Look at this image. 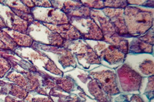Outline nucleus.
I'll use <instances>...</instances> for the list:
<instances>
[{
    "label": "nucleus",
    "mask_w": 154,
    "mask_h": 102,
    "mask_svg": "<svg viewBox=\"0 0 154 102\" xmlns=\"http://www.w3.org/2000/svg\"><path fill=\"white\" fill-rule=\"evenodd\" d=\"M10 91L8 93L12 95L17 97V98L23 99L26 98L27 95H28V92L23 90V89L20 88L19 86H15V85H11L10 84Z\"/></svg>",
    "instance_id": "423d86ee"
},
{
    "label": "nucleus",
    "mask_w": 154,
    "mask_h": 102,
    "mask_svg": "<svg viewBox=\"0 0 154 102\" xmlns=\"http://www.w3.org/2000/svg\"><path fill=\"white\" fill-rule=\"evenodd\" d=\"M10 68H11V66L8 62L5 59L0 57V78H2Z\"/></svg>",
    "instance_id": "0eeeda50"
},
{
    "label": "nucleus",
    "mask_w": 154,
    "mask_h": 102,
    "mask_svg": "<svg viewBox=\"0 0 154 102\" xmlns=\"http://www.w3.org/2000/svg\"><path fill=\"white\" fill-rule=\"evenodd\" d=\"M12 38L14 39H16V43L20 44V45L23 46H30L32 44V39L28 36H23V35L19 34V33H17L16 31L13 32L12 34Z\"/></svg>",
    "instance_id": "20e7f679"
},
{
    "label": "nucleus",
    "mask_w": 154,
    "mask_h": 102,
    "mask_svg": "<svg viewBox=\"0 0 154 102\" xmlns=\"http://www.w3.org/2000/svg\"><path fill=\"white\" fill-rule=\"evenodd\" d=\"M36 102H53L50 98H37L34 99Z\"/></svg>",
    "instance_id": "6e6552de"
},
{
    "label": "nucleus",
    "mask_w": 154,
    "mask_h": 102,
    "mask_svg": "<svg viewBox=\"0 0 154 102\" xmlns=\"http://www.w3.org/2000/svg\"><path fill=\"white\" fill-rule=\"evenodd\" d=\"M95 78L98 80L101 87L106 92L110 94L119 93L117 85L116 83L115 74L110 71H105L100 73L93 74Z\"/></svg>",
    "instance_id": "f257e3e1"
},
{
    "label": "nucleus",
    "mask_w": 154,
    "mask_h": 102,
    "mask_svg": "<svg viewBox=\"0 0 154 102\" xmlns=\"http://www.w3.org/2000/svg\"><path fill=\"white\" fill-rule=\"evenodd\" d=\"M5 101L6 102H25V101H17L15 99L11 98L10 96H7L6 99H5Z\"/></svg>",
    "instance_id": "1a4fd4ad"
},
{
    "label": "nucleus",
    "mask_w": 154,
    "mask_h": 102,
    "mask_svg": "<svg viewBox=\"0 0 154 102\" xmlns=\"http://www.w3.org/2000/svg\"><path fill=\"white\" fill-rule=\"evenodd\" d=\"M7 78L10 80H12V81L14 82L19 86L23 87V88L26 89L28 90V83L26 82V80L21 75L17 74H10L9 75L7 76Z\"/></svg>",
    "instance_id": "39448f33"
},
{
    "label": "nucleus",
    "mask_w": 154,
    "mask_h": 102,
    "mask_svg": "<svg viewBox=\"0 0 154 102\" xmlns=\"http://www.w3.org/2000/svg\"><path fill=\"white\" fill-rule=\"evenodd\" d=\"M102 54L106 61L112 63L120 61L124 58V54L121 52H119L118 49L115 46L109 47L108 51L103 52Z\"/></svg>",
    "instance_id": "7ed1b4c3"
},
{
    "label": "nucleus",
    "mask_w": 154,
    "mask_h": 102,
    "mask_svg": "<svg viewBox=\"0 0 154 102\" xmlns=\"http://www.w3.org/2000/svg\"><path fill=\"white\" fill-rule=\"evenodd\" d=\"M48 25L50 29L54 28V30L56 31L57 34H61L62 36H64L67 39H78L80 37L79 31L75 27L70 25H62L56 27L49 25Z\"/></svg>",
    "instance_id": "f03ea898"
}]
</instances>
